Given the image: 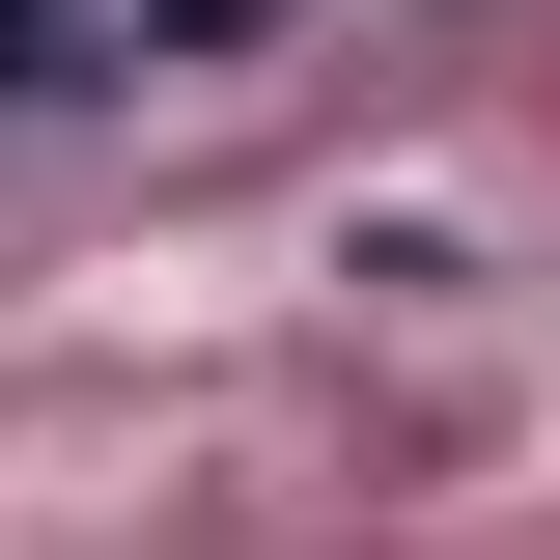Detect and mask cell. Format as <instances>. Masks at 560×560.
<instances>
[{
	"label": "cell",
	"mask_w": 560,
	"mask_h": 560,
	"mask_svg": "<svg viewBox=\"0 0 560 560\" xmlns=\"http://www.w3.org/2000/svg\"><path fill=\"white\" fill-rule=\"evenodd\" d=\"M280 0H0V84L28 113H113V84H197V57H253Z\"/></svg>",
	"instance_id": "6da1fadb"
}]
</instances>
